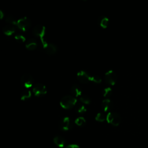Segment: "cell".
<instances>
[{"mask_svg":"<svg viewBox=\"0 0 148 148\" xmlns=\"http://www.w3.org/2000/svg\"><path fill=\"white\" fill-rule=\"evenodd\" d=\"M41 43L42 45V47L43 50L49 55L54 54L57 51V46L51 43H49L45 40L41 41Z\"/></svg>","mask_w":148,"mask_h":148,"instance_id":"277c9868","label":"cell"},{"mask_svg":"<svg viewBox=\"0 0 148 148\" xmlns=\"http://www.w3.org/2000/svg\"><path fill=\"white\" fill-rule=\"evenodd\" d=\"M99 25L103 28H106L108 27V24H109V19L108 17L102 16L100 17L99 20Z\"/></svg>","mask_w":148,"mask_h":148,"instance_id":"2e32d148","label":"cell"},{"mask_svg":"<svg viewBox=\"0 0 148 148\" xmlns=\"http://www.w3.org/2000/svg\"><path fill=\"white\" fill-rule=\"evenodd\" d=\"M90 81L95 83H100L102 81L101 78L98 75H92L91 76Z\"/></svg>","mask_w":148,"mask_h":148,"instance_id":"cb8c5ba5","label":"cell"},{"mask_svg":"<svg viewBox=\"0 0 148 148\" xmlns=\"http://www.w3.org/2000/svg\"><path fill=\"white\" fill-rule=\"evenodd\" d=\"M14 39L16 41H17L19 43H23L25 41V38L21 34H17L15 35Z\"/></svg>","mask_w":148,"mask_h":148,"instance_id":"d4e9b609","label":"cell"},{"mask_svg":"<svg viewBox=\"0 0 148 148\" xmlns=\"http://www.w3.org/2000/svg\"><path fill=\"white\" fill-rule=\"evenodd\" d=\"M37 42L33 38L29 39L25 44V47L29 50H34L37 47Z\"/></svg>","mask_w":148,"mask_h":148,"instance_id":"4fadbf2b","label":"cell"},{"mask_svg":"<svg viewBox=\"0 0 148 148\" xmlns=\"http://www.w3.org/2000/svg\"><path fill=\"white\" fill-rule=\"evenodd\" d=\"M31 25V21L27 17H24L17 20V27L23 31H26Z\"/></svg>","mask_w":148,"mask_h":148,"instance_id":"5b68a950","label":"cell"},{"mask_svg":"<svg viewBox=\"0 0 148 148\" xmlns=\"http://www.w3.org/2000/svg\"><path fill=\"white\" fill-rule=\"evenodd\" d=\"M32 91L35 96L39 97L46 94L47 90L46 86L42 83H36L34 85Z\"/></svg>","mask_w":148,"mask_h":148,"instance_id":"52a82bcc","label":"cell"},{"mask_svg":"<svg viewBox=\"0 0 148 148\" xmlns=\"http://www.w3.org/2000/svg\"><path fill=\"white\" fill-rule=\"evenodd\" d=\"M6 22H8L9 24H10V25H17V21H16L14 18V17L12 16V15H9L7 16L6 18Z\"/></svg>","mask_w":148,"mask_h":148,"instance_id":"ffe728a7","label":"cell"},{"mask_svg":"<svg viewBox=\"0 0 148 148\" xmlns=\"http://www.w3.org/2000/svg\"><path fill=\"white\" fill-rule=\"evenodd\" d=\"M3 16H4V14H3L2 11V10H0V17H1V19L3 18Z\"/></svg>","mask_w":148,"mask_h":148,"instance_id":"4316f807","label":"cell"},{"mask_svg":"<svg viewBox=\"0 0 148 148\" xmlns=\"http://www.w3.org/2000/svg\"><path fill=\"white\" fill-rule=\"evenodd\" d=\"M107 122L113 126H118L121 123V117L119 113L114 112H109L106 117Z\"/></svg>","mask_w":148,"mask_h":148,"instance_id":"7a4b0ae2","label":"cell"},{"mask_svg":"<svg viewBox=\"0 0 148 148\" xmlns=\"http://www.w3.org/2000/svg\"><path fill=\"white\" fill-rule=\"evenodd\" d=\"M101 107L104 112L109 111L112 107V102L109 99L106 98L102 101Z\"/></svg>","mask_w":148,"mask_h":148,"instance_id":"5bb4252c","label":"cell"},{"mask_svg":"<svg viewBox=\"0 0 148 148\" xmlns=\"http://www.w3.org/2000/svg\"><path fill=\"white\" fill-rule=\"evenodd\" d=\"M112 92V90L110 87H106L102 91V95L104 97H109Z\"/></svg>","mask_w":148,"mask_h":148,"instance_id":"7402d4cb","label":"cell"},{"mask_svg":"<svg viewBox=\"0 0 148 148\" xmlns=\"http://www.w3.org/2000/svg\"><path fill=\"white\" fill-rule=\"evenodd\" d=\"M77 78L80 82L86 84L90 81L91 75L86 71L81 70L77 72Z\"/></svg>","mask_w":148,"mask_h":148,"instance_id":"30bf717a","label":"cell"},{"mask_svg":"<svg viewBox=\"0 0 148 148\" xmlns=\"http://www.w3.org/2000/svg\"><path fill=\"white\" fill-rule=\"evenodd\" d=\"M72 94L76 97H80L82 95V89L77 84H73L71 88Z\"/></svg>","mask_w":148,"mask_h":148,"instance_id":"9a60e30c","label":"cell"},{"mask_svg":"<svg viewBox=\"0 0 148 148\" xmlns=\"http://www.w3.org/2000/svg\"><path fill=\"white\" fill-rule=\"evenodd\" d=\"M80 101L82 103H83L84 104H86V105L89 104L91 102V100H90V98L86 95H82L80 97Z\"/></svg>","mask_w":148,"mask_h":148,"instance_id":"44dd1931","label":"cell"},{"mask_svg":"<svg viewBox=\"0 0 148 148\" xmlns=\"http://www.w3.org/2000/svg\"><path fill=\"white\" fill-rule=\"evenodd\" d=\"M75 123L78 126H83L86 123V120L83 117H79L75 119Z\"/></svg>","mask_w":148,"mask_h":148,"instance_id":"d6986e66","label":"cell"},{"mask_svg":"<svg viewBox=\"0 0 148 148\" xmlns=\"http://www.w3.org/2000/svg\"><path fill=\"white\" fill-rule=\"evenodd\" d=\"M21 83L25 88H30L33 86L34 79L29 74H24L21 77Z\"/></svg>","mask_w":148,"mask_h":148,"instance_id":"9c48e42d","label":"cell"},{"mask_svg":"<svg viewBox=\"0 0 148 148\" xmlns=\"http://www.w3.org/2000/svg\"><path fill=\"white\" fill-rule=\"evenodd\" d=\"M53 142L57 147L60 148L64 147L65 145V140L61 136H56L53 138Z\"/></svg>","mask_w":148,"mask_h":148,"instance_id":"7c38bea8","label":"cell"},{"mask_svg":"<svg viewBox=\"0 0 148 148\" xmlns=\"http://www.w3.org/2000/svg\"><path fill=\"white\" fill-rule=\"evenodd\" d=\"M105 80L108 84L112 86L114 85L117 81L116 73L113 70L108 71L105 74Z\"/></svg>","mask_w":148,"mask_h":148,"instance_id":"ba28073f","label":"cell"},{"mask_svg":"<svg viewBox=\"0 0 148 148\" xmlns=\"http://www.w3.org/2000/svg\"><path fill=\"white\" fill-rule=\"evenodd\" d=\"M73 122L68 117H63L60 120L59 123L60 128L64 131L70 130L73 128Z\"/></svg>","mask_w":148,"mask_h":148,"instance_id":"3957f363","label":"cell"},{"mask_svg":"<svg viewBox=\"0 0 148 148\" xmlns=\"http://www.w3.org/2000/svg\"><path fill=\"white\" fill-rule=\"evenodd\" d=\"M33 34L40 38V41L44 40V37L46 35V28L44 25L38 24L33 29Z\"/></svg>","mask_w":148,"mask_h":148,"instance_id":"8992f818","label":"cell"},{"mask_svg":"<svg viewBox=\"0 0 148 148\" xmlns=\"http://www.w3.org/2000/svg\"><path fill=\"white\" fill-rule=\"evenodd\" d=\"M95 120L99 122H103L105 120L106 117L102 113H98L95 116Z\"/></svg>","mask_w":148,"mask_h":148,"instance_id":"603a6c76","label":"cell"},{"mask_svg":"<svg viewBox=\"0 0 148 148\" xmlns=\"http://www.w3.org/2000/svg\"><path fill=\"white\" fill-rule=\"evenodd\" d=\"M65 148H80L78 145L76 144H70L68 145Z\"/></svg>","mask_w":148,"mask_h":148,"instance_id":"484cf974","label":"cell"},{"mask_svg":"<svg viewBox=\"0 0 148 148\" xmlns=\"http://www.w3.org/2000/svg\"><path fill=\"white\" fill-rule=\"evenodd\" d=\"M60 103L62 108L69 109L76 105L77 103V100L72 96L65 95L61 98Z\"/></svg>","mask_w":148,"mask_h":148,"instance_id":"6da1fadb","label":"cell"},{"mask_svg":"<svg viewBox=\"0 0 148 148\" xmlns=\"http://www.w3.org/2000/svg\"><path fill=\"white\" fill-rule=\"evenodd\" d=\"M75 109L77 113L80 114L84 113L86 112V107L80 103H76L75 106Z\"/></svg>","mask_w":148,"mask_h":148,"instance_id":"e0dca14e","label":"cell"},{"mask_svg":"<svg viewBox=\"0 0 148 148\" xmlns=\"http://www.w3.org/2000/svg\"><path fill=\"white\" fill-rule=\"evenodd\" d=\"M32 95V93L30 90H25L24 91L21 95V100H25L29 98Z\"/></svg>","mask_w":148,"mask_h":148,"instance_id":"ac0fdd59","label":"cell"},{"mask_svg":"<svg viewBox=\"0 0 148 148\" xmlns=\"http://www.w3.org/2000/svg\"><path fill=\"white\" fill-rule=\"evenodd\" d=\"M2 31H3V33L6 36H10L14 34L16 29H15V28L13 27V25L9 24L5 26L2 29Z\"/></svg>","mask_w":148,"mask_h":148,"instance_id":"8fae6325","label":"cell"}]
</instances>
